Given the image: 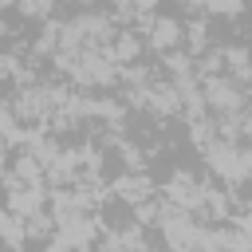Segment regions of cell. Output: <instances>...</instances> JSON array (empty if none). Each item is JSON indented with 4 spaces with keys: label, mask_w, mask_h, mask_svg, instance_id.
<instances>
[{
    "label": "cell",
    "mask_w": 252,
    "mask_h": 252,
    "mask_svg": "<svg viewBox=\"0 0 252 252\" xmlns=\"http://www.w3.org/2000/svg\"><path fill=\"white\" fill-rule=\"evenodd\" d=\"M201 102L220 110V118L224 114H240L244 110V83H236L228 75H209L205 87H201Z\"/></svg>",
    "instance_id": "6da1fadb"
},
{
    "label": "cell",
    "mask_w": 252,
    "mask_h": 252,
    "mask_svg": "<svg viewBox=\"0 0 252 252\" xmlns=\"http://www.w3.org/2000/svg\"><path fill=\"white\" fill-rule=\"evenodd\" d=\"M47 185H20V181H8V213H16L20 220L35 217L47 209Z\"/></svg>",
    "instance_id": "7a4b0ae2"
},
{
    "label": "cell",
    "mask_w": 252,
    "mask_h": 252,
    "mask_svg": "<svg viewBox=\"0 0 252 252\" xmlns=\"http://www.w3.org/2000/svg\"><path fill=\"white\" fill-rule=\"evenodd\" d=\"M142 43H150L154 51H173V47H181V24L173 16H154Z\"/></svg>",
    "instance_id": "3957f363"
},
{
    "label": "cell",
    "mask_w": 252,
    "mask_h": 252,
    "mask_svg": "<svg viewBox=\"0 0 252 252\" xmlns=\"http://www.w3.org/2000/svg\"><path fill=\"white\" fill-rule=\"evenodd\" d=\"M110 189H114V197H118V201H126V205H134V209H138V205H146V201L154 197V181H150L146 173H122Z\"/></svg>",
    "instance_id": "277c9868"
},
{
    "label": "cell",
    "mask_w": 252,
    "mask_h": 252,
    "mask_svg": "<svg viewBox=\"0 0 252 252\" xmlns=\"http://www.w3.org/2000/svg\"><path fill=\"white\" fill-rule=\"evenodd\" d=\"M8 181H20V185H43V165H39L32 154H20V158H16V169L8 173Z\"/></svg>",
    "instance_id": "5b68a950"
},
{
    "label": "cell",
    "mask_w": 252,
    "mask_h": 252,
    "mask_svg": "<svg viewBox=\"0 0 252 252\" xmlns=\"http://www.w3.org/2000/svg\"><path fill=\"white\" fill-rule=\"evenodd\" d=\"M0 244H8V248H24L28 244V232H24V220L16 217V213H0Z\"/></svg>",
    "instance_id": "8992f818"
},
{
    "label": "cell",
    "mask_w": 252,
    "mask_h": 252,
    "mask_svg": "<svg viewBox=\"0 0 252 252\" xmlns=\"http://www.w3.org/2000/svg\"><path fill=\"white\" fill-rule=\"evenodd\" d=\"M110 4H114V12H118V16H126V20L150 16V12L158 8V0H110Z\"/></svg>",
    "instance_id": "52a82bcc"
},
{
    "label": "cell",
    "mask_w": 252,
    "mask_h": 252,
    "mask_svg": "<svg viewBox=\"0 0 252 252\" xmlns=\"http://www.w3.org/2000/svg\"><path fill=\"white\" fill-rule=\"evenodd\" d=\"M205 12H213V16H240L244 0H205Z\"/></svg>",
    "instance_id": "ba28073f"
},
{
    "label": "cell",
    "mask_w": 252,
    "mask_h": 252,
    "mask_svg": "<svg viewBox=\"0 0 252 252\" xmlns=\"http://www.w3.org/2000/svg\"><path fill=\"white\" fill-rule=\"evenodd\" d=\"M185 8H205V0H181Z\"/></svg>",
    "instance_id": "9c48e42d"
},
{
    "label": "cell",
    "mask_w": 252,
    "mask_h": 252,
    "mask_svg": "<svg viewBox=\"0 0 252 252\" xmlns=\"http://www.w3.org/2000/svg\"><path fill=\"white\" fill-rule=\"evenodd\" d=\"M0 181H4V146H0Z\"/></svg>",
    "instance_id": "30bf717a"
},
{
    "label": "cell",
    "mask_w": 252,
    "mask_h": 252,
    "mask_svg": "<svg viewBox=\"0 0 252 252\" xmlns=\"http://www.w3.org/2000/svg\"><path fill=\"white\" fill-rule=\"evenodd\" d=\"M0 146H4V142H0Z\"/></svg>",
    "instance_id": "8fae6325"
},
{
    "label": "cell",
    "mask_w": 252,
    "mask_h": 252,
    "mask_svg": "<svg viewBox=\"0 0 252 252\" xmlns=\"http://www.w3.org/2000/svg\"><path fill=\"white\" fill-rule=\"evenodd\" d=\"M51 4H55V0H51Z\"/></svg>",
    "instance_id": "7c38bea8"
}]
</instances>
